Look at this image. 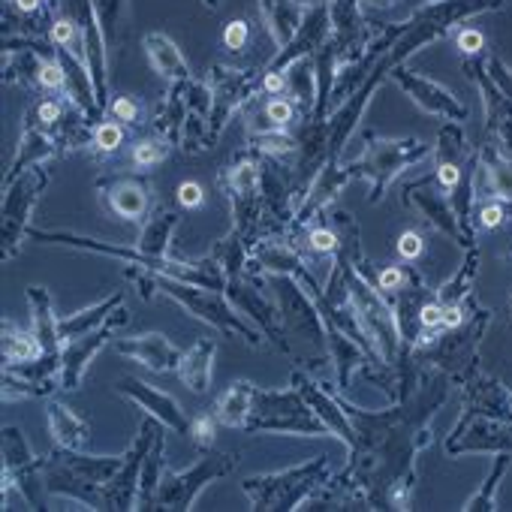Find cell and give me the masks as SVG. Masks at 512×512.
<instances>
[{
    "label": "cell",
    "mask_w": 512,
    "mask_h": 512,
    "mask_svg": "<svg viewBox=\"0 0 512 512\" xmlns=\"http://www.w3.org/2000/svg\"><path fill=\"white\" fill-rule=\"evenodd\" d=\"M124 278L136 287V293L148 302L154 296H166L175 305H181L190 317H196L199 323L211 326L214 332H223L229 338H238L250 347H263V332L253 323H247L244 314L235 311V305L226 299V293L220 290H208V287H196L187 281H175L139 266H124Z\"/></svg>",
    "instance_id": "cell-1"
},
{
    "label": "cell",
    "mask_w": 512,
    "mask_h": 512,
    "mask_svg": "<svg viewBox=\"0 0 512 512\" xmlns=\"http://www.w3.org/2000/svg\"><path fill=\"white\" fill-rule=\"evenodd\" d=\"M124 455H88L85 449H61L43 461L46 491L55 497H67L88 509H103V488L118 473Z\"/></svg>",
    "instance_id": "cell-2"
},
{
    "label": "cell",
    "mask_w": 512,
    "mask_h": 512,
    "mask_svg": "<svg viewBox=\"0 0 512 512\" xmlns=\"http://www.w3.org/2000/svg\"><path fill=\"white\" fill-rule=\"evenodd\" d=\"M329 479H332V461L329 455H317L287 470L250 476L241 482V491L250 500V509H305L308 500Z\"/></svg>",
    "instance_id": "cell-3"
},
{
    "label": "cell",
    "mask_w": 512,
    "mask_h": 512,
    "mask_svg": "<svg viewBox=\"0 0 512 512\" xmlns=\"http://www.w3.org/2000/svg\"><path fill=\"white\" fill-rule=\"evenodd\" d=\"M232 211V229L256 241L266 235V187H263V154L253 148L238 151L217 178Z\"/></svg>",
    "instance_id": "cell-4"
},
{
    "label": "cell",
    "mask_w": 512,
    "mask_h": 512,
    "mask_svg": "<svg viewBox=\"0 0 512 512\" xmlns=\"http://www.w3.org/2000/svg\"><path fill=\"white\" fill-rule=\"evenodd\" d=\"M247 434H302V437H323L329 428L305 401V395L290 389H260L253 392V410L244 425Z\"/></svg>",
    "instance_id": "cell-5"
},
{
    "label": "cell",
    "mask_w": 512,
    "mask_h": 512,
    "mask_svg": "<svg viewBox=\"0 0 512 512\" xmlns=\"http://www.w3.org/2000/svg\"><path fill=\"white\" fill-rule=\"evenodd\" d=\"M428 154H431V145H425L416 136H410V139H386V136L368 133L365 148L350 163V169H353V175L368 178V184H371V202H380L386 196V190L392 187V181L404 169L428 160Z\"/></svg>",
    "instance_id": "cell-6"
},
{
    "label": "cell",
    "mask_w": 512,
    "mask_h": 512,
    "mask_svg": "<svg viewBox=\"0 0 512 512\" xmlns=\"http://www.w3.org/2000/svg\"><path fill=\"white\" fill-rule=\"evenodd\" d=\"M232 467H235V455L232 452H208L205 449V455L199 461H193L190 467H184V470H166L163 473L160 488H157V494L151 500V509H178V512L193 509L199 491L208 482L226 476Z\"/></svg>",
    "instance_id": "cell-7"
},
{
    "label": "cell",
    "mask_w": 512,
    "mask_h": 512,
    "mask_svg": "<svg viewBox=\"0 0 512 512\" xmlns=\"http://www.w3.org/2000/svg\"><path fill=\"white\" fill-rule=\"evenodd\" d=\"M49 184V169L34 166L22 172L16 181L4 184V226H0V241H4V260L19 256L22 244L31 232V217L40 202V193Z\"/></svg>",
    "instance_id": "cell-8"
},
{
    "label": "cell",
    "mask_w": 512,
    "mask_h": 512,
    "mask_svg": "<svg viewBox=\"0 0 512 512\" xmlns=\"http://www.w3.org/2000/svg\"><path fill=\"white\" fill-rule=\"evenodd\" d=\"M208 88L214 94V112H211V145H217L220 133L226 130V124L244 112V106L260 94V76H256V67L250 64H211L208 70Z\"/></svg>",
    "instance_id": "cell-9"
},
{
    "label": "cell",
    "mask_w": 512,
    "mask_h": 512,
    "mask_svg": "<svg viewBox=\"0 0 512 512\" xmlns=\"http://www.w3.org/2000/svg\"><path fill=\"white\" fill-rule=\"evenodd\" d=\"M275 287H278L275 296H278V311H281V323H284L287 338L299 335V338H305L314 347L329 353V326H326V317L317 308L314 296L293 275H278Z\"/></svg>",
    "instance_id": "cell-10"
},
{
    "label": "cell",
    "mask_w": 512,
    "mask_h": 512,
    "mask_svg": "<svg viewBox=\"0 0 512 512\" xmlns=\"http://www.w3.org/2000/svg\"><path fill=\"white\" fill-rule=\"evenodd\" d=\"M226 299L235 305L238 314H244L256 329H260L278 350L290 353V341L281 323V311L278 305L260 290V275H250V272H238L226 278Z\"/></svg>",
    "instance_id": "cell-11"
},
{
    "label": "cell",
    "mask_w": 512,
    "mask_h": 512,
    "mask_svg": "<svg viewBox=\"0 0 512 512\" xmlns=\"http://www.w3.org/2000/svg\"><path fill=\"white\" fill-rule=\"evenodd\" d=\"M404 205L416 208L434 229H440L443 235H449L458 247H476L473 229H467L452 205L449 190L437 181V175L419 178L413 184L404 187Z\"/></svg>",
    "instance_id": "cell-12"
},
{
    "label": "cell",
    "mask_w": 512,
    "mask_h": 512,
    "mask_svg": "<svg viewBox=\"0 0 512 512\" xmlns=\"http://www.w3.org/2000/svg\"><path fill=\"white\" fill-rule=\"evenodd\" d=\"M157 419L145 416L139 425L136 440L130 443V449L124 452V461L118 467V473L106 482L103 488V509H139V479H142V461L151 449L154 431H157Z\"/></svg>",
    "instance_id": "cell-13"
},
{
    "label": "cell",
    "mask_w": 512,
    "mask_h": 512,
    "mask_svg": "<svg viewBox=\"0 0 512 512\" xmlns=\"http://www.w3.org/2000/svg\"><path fill=\"white\" fill-rule=\"evenodd\" d=\"M127 320H130V314H127V308L121 305L103 326H97V329H91V332L73 338V341H64V350H61V374H58V386H61L64 392H73V389L82 386V377H85L91 359H94L109 341H115V332H118Z\"/></svg>",
    "instance_id": "cell-14"
},
{
    "label": "cell",
    "mask_w": 512,
    "mask_h": 512,
    "mask_svg": "<svg viewBox=\"0 0 512 512\" xmlns=\"http://www.w3.org/2000/svg\"><path fill=\"white\" fill-rule=\"evenodd\" d=\"M389 76L398 82V88H401L422 112L437 115V118H443V121H458V124L467 121V106H464L449 88H443L440 82L425 79V76L407 70L404 64H401V67H392Z\"/></svg>",
    "instance_id": "cell-15"
},
{
    "label": "cell",
    "mask_w": 512,
    "mask_h": 512,
    "mask_svg": "<svg viewBox=\"0 0 512 512\" xmlns=\"http://www.w3.org/2000/svg\"><path fill=\"white\" fill-rule=\"evenodd\" d=\"M446 452H509L512 455V422L494 416H461L458 428L446 437Z\"/></svg>",
    "instance_id": "cell-16"
},
{
    "label": "cell",
    "mask_w": 512,
    "mask_h": 512,
    "mask_svg": "<svg viewBox=\"0 0 512 512\" xmlns=\"http://www.w3.org/2000/svg\"><path fill=\"white\" fill-rule=\"evenodd\" d=\"M467 73H470L473 85L482 94V106H485V121H488L491 139L497 142V148L503 154H512V103L491 82V76L485 70V55L467 58Z\"/></svg>",
    "instance_id": "cell-17"
},
{
    "label": "cell",
    "mask_w": 512,
    "mask_h": 512,
    "mask_svg": "<svg viewBox=\"0 0 512 512\" xmlns=\"http://www.w3.org/2000/svg\"><path fill=\"white\" fill-rule=\"evenodd\" d=\"M106 196V205L121 220L139 223L151 214V181L139 175H106L97 181Z\"/></svg>",
    "instance_id": "cell-18"
},
{
    "label": "cell",
    "mask_w": 512,
    "mask_h": 512,
    "mask_svg": "<svg viewBox=\"0 0 512 512\" xmlns=\"http://www.w3.org/2000/svg\"><path fill=\"white\" fill-rule=\"evenodd\" d=\"M115 392L121 398H130L133 404H139L148 416H154L157 422H163L169 431L190 434V419H187V413L181 410V404L172 395H166V392H160V389H154V386H148V383H142L136 377L118 380Z\"/></svg>",
    "instance_id": "cell-19"
},
{
    "label": "cell",
    "mask_w": 512,
    "mask_h": 512,
    "mask_svg": "<svg viewBox=\"0 0 512 512\" xmlns=\"http://www.w3.org/2000/svg\"><path fill=\"white\" fill-rule=\"evenodd\" d=\"M293 386L305 395V401L314 407V413L323 419V425L329 428V434H335V437H341L347 446H353L356 443V428H353V422H350V416H347V410H344V401L341 398H335L329 389H323L311 374H305V371H293Z\"/></svg>",
    "instance_id": "cell-20"
},
{
    "label": "cell",
    "mask_w": 512,
    "mask_h": 512,
    "mask_svg": "<svg viewBox=\"0 0 512 512\" xmlns=\"http://www.w3.org/2000/svg\"><path fill=\"white\" fill-rule=\"evenodd\" d=\"M115 350L154 374H175L181 362V350L160 332H145V335H130V338H115Z\"/></svg>",
    "instance_id": "cell-21"
},
{
    "label": "cell",
    "mask_w": 512,
    "mask_h": 512,
    "mask_svg": "<svg viewBox=\"0 0 512 512\" xmlns=\"http://www.w3.org/2000/svg\"><path fill=\"white\" fill-rule=\"evenodd\" d=\"M58 154H64L61 142H58L46 127H40L37 121L25 118V130H22V139H19V145H16V157H13V163H10V169H7L4 184L16 181L22 172L34 169V166H46V163L55 160Z\"/></svg>",
    "instance_id": "cell-22"
},
{
    "label": "cell",
    "mask_w": 512,
    "mask_h": 512,
    "mask_svg": "<svg viewBox=\"0 0 512 512\" xmlns=\"http://www.w3.org/2000/svg\"><path fill=\"white\" fill-rule=\"evenodd\" d=\"M260 13L278 52H284L296 40L299 28L305 25L308 4H299V0H260Z\"/></svg>",
    "instance_id": "cell-23"
},
{
    "label": "cell",
    "mask_w": 512,
    "mask_h": 512,
    "mask_svg": "<svg viewBox=\"0 0 512 512\" xmlns=\"http://www.w3.org/2000/svg\"><path fill=\"white\" fill-rule=\"evenodd\" d=\"M467 410L464 416H494L512 422V395L491 377H467Z\"/></svg>",
    "instance_id": "cell-24"
},
{
    "label": "cell",
    "mask_w": 512,
    "mask_h": 512,
    "mask_svg": "<svg viewBox=\"0 0 512 512\" xmlns=\"http://www.w3.org/2000/svg\"><path fill=\"white\" fill-rule=\"evenodd\" d=\"M281 73L287 76V97L296 103L299 118L311 121L317 112V55L296 58Z\"/></svg>",
    "instance_id": "cell-25"
},
{
    "label": "cell",
    "mask_w": 512,
    "mask_h": 512,
    "mask_svg": "<svg viewBox=\"0 0 512 512\" xmlns=\"http://www.w3.org/2000/svg\"><path fill=\"white\" fill-rule=\"evenodd\" d=\"M28 305H31V329L37 332L46 356H61L64 338H61V317H55V302L46 287H28Z\"/></svg>",
    "instance_id": "cell-26"
},
{
    "label": "cell",
    "mask_w": 512,
    "mask_h": 512,
    "mask_svg": "<svg viewBox=\"0 0 512 512\" xmlns=\"http://www.w3.org/2000/svg\"><path fill=\"white\" fill-rule=\"evenodd\" d=\"M214 356H217V344L211 338H199L196 344H190L181 353V362H178V371H175L178 380L196 395L208 392L211 374H214Z\"/></svg>",
    "instance_id": "cell-27"
},
{
    "label": "cell",
    "mask_w": 512,
    "mask_h": 512,
    "mask_svg": "<svg viewBox=\"0 0 512 512\" xmlns=\"http://www.w3.org/2000/svg\"><path fill=\"white\" fill-rule=\"evenodd\" d=\"M46 416H49V434H52L55 446H61V449H85L91 443L88 419L79 416L64 401H49Z\"/></svg>",
    "instance_id": "cell-28"
},
{
    "label": "cell",
    "mask_w": 512,
    "mask_h": 512,
    "mask_svg": "<svg viewBox=\"0 0 512 512\" xmlns=\"http://www.w3.org/2000/svg\"><path fill=\"white\" fill-rule=\"evenodd\" d=\"M178 223H181V214L175 208H169V205L151 208V214L145 217V226L139 232L136 247L145 256H172L169 247H172V238H175Z\"/></svg>",
    "instance_id": "cell-29"
},
{
    "label": "cell",
    "mask_w": 512,
    "mask_h": 512,
    "mask_svg": "<svg viewBox=\"0 0 512 512\" xmlns=\"http://www.w3.org/2000/svg\"><path fill=\"white\" fill-rule=\"evenodd\" d=\"M142 46H145V55H148V61H151L154 73H157V76H163L169 85L193 79L190 64L184 61L181 49H178L166 34L154 31V34H148V37L142 40Z\"/></svg>",
    "instance_id": "cell-30"
},
{
    "label": "cell",
    "mask_w": 512,
    "mask_h": 512,
    "mask_svg": "<svg viewBox=\"0 0 512 512\" xmlns=\"http://www.w3.org/2000/svg\"><path fill=\"white\" fill-rule=\"evenodd\" d=\"M253 392L256 386L247 383V380H235L214 404V416L223 428H244L247 419H250V410H253Z\"/></svg>",
    "instance_id": "cell-31"
},
{
    "label": "cell",
    "mask_w": 512,
    "mask_h": 512,
    "mask_svg": "<svg viewBox=\"0 0 512 512\" xmlns=\"http://www.w3.org/2000/svg\"><path fill=\"white\" fill-rule=\"evenodd\" d=\"M124 299H127V293H124V290H115V293L106 296L103 302H97V305H91V308L73 314V317H61V323H58V326H61V338H64V341H73V338H79V335H85V332L103 326V323L124 305Z\"/></svg>",
    "instance_id": "cell-32"
},
{
    "label": "cell",
    "mask_w": 512,
    "mask_h": 512,
    "mask_svg": "<svg viewBox=\"0 0 512 512\" xmlns=\"http://www.w3.org/2000/svg\"><path fill=\"white\" fill-rule=\"evenodd\" d=\"M166 425L160 422L151 440V449L142 461V479H139V509H151V500L160 488V479L166 473Z\"/></svg>",
    "instance_id": "cell-33"
},
{
    "label": "cell",
    "mask_w": 512,
    "mask_h": 512,
    "mask_svg": "<svg viewBox=\"0 0 512 512\" xmlns=\"http://www.w3.org/2000/svg\"><path fill=\"white\" fill-rule=\"evenodd\" d=\"M46 356L34 329H22L13 320H4V365H22Z\"/></svg>",
    "instance_id": "cell-34"
},
{
    "label": "cell",
    "mask_w": 512,
    "mask_h": 512,
    "mask_svg": "<svg viewBox=\"0 0 512 512\" xmlns=\"http://www.w3.org/2000/svg\"><path fill=\"white\" fill-rule=\"evenodd\" d=\"M359 7L371 28H392L413 19L419 0H359Z\"/></svg>",
    "instance_id": "cell-35"
},
{
    "label": "cell",
    "mask_w": 512,
    "mask_h": 512,
    "mask_svg": "<svg viewBox=\"0 0 512 512\" xmlns=\"http://www.w3.org/2000/svg\"><path fill=\"white\" fill-rule=\"evenodd\" d=\"M476 263H479V250L467 247V260L461 263V269L437 290V302L440 305H455V302H467L473 278H476Z\"/></svg>",
    "instance_id": "cell-36"
},
{
    "label": "cell",
    "mask_w": 512,
    "mask_h": 512,
    "mask_svg": "<svg viewBox=\"0 0 512 512\" xmlns=\"http://www.w3.org/2000/svg\"><path fill=\"white\" fill-rule=\"evenodd\" d=\"M172 151V142L157 136V133H148V136H139L130 148V166L136 172H145V169H154L157 163H163Z\"/></svg>",
    "instance_id": "cell-37"
},
{
    "label": "cell",
    "mask_w": 512,
    "mask_h": 512,
    "mask_svg": "<svg viewBox=\"0 0 512 512\" xmlns=\"http://www.w3.org/2000/svg\"><path fill=\"white\" fill-rule=\"evenodd\" d=\"M97 22L106 34V43L115 46L121 37V22H124V10H127V0H91Z\"/></svg>",
    "instance_id": "cell-38"
},
{
    "label": "cell",
    "mask_w": 512,
    "mask_h": 512,
    "mask_svg": "<svg viewBox=\"0 0 512 512\" xmlns=\"http://www.w3.org/2000/svg\"><path fill=\"white\" fill-rule=\"evenodd\" d=\"M509 464H512V455H509V452H497V461H494V467H491V476H488L485 485L464 503V509H494V491H497V485H500V479H503V473H506Z\"/></svg>",
    "instance_id": "cell-39"
},
{
    "label": "cell",
    "mask_w": 512,
    "mask_h": 512,
    "mask_svg": "<svg viewBox=\"0 0 512 512\" xmlns=\"http://www.w3.org/2000/svg\"><path fill=\"white\" fill-rule=\"evenodd\" d=\"M46 395H52V389H46V386L16 374L13 368H4V404L7 401L10 404L13 401H25V398H46Z\"/></svg>",
    "instance_id": "cell-40"
},
{
    "label": "cell",
    "mask_w": 512,
    "mask_h": 512,
    "mask_svg": "<svg viewBox=\"0 0 512 512\" xmlns=\"http://www.w3.org/2000/svg\"><path fill=\"white\" fill-rule=\"evenodd\" d=\"M124 139H127V127H124L121 121H115V118H112V121H100V124H97V130H94V142H91V148H94L97 154L109 157V154L121 151Z\"/></svg>",
    "instance_id": "cell-41"
},
{
    "label": "cell",
    "mask_w": 512,
    "mask_h": 512,
    "mask_svg": "<svg viewBox=\"0 0 512 512\" xmlns=\"http://www.w3.org/2000/svg\"><path fill=\"white\" fill-rule=\"evenodd\" d=\"M250 43H253V28H250V22L235 19V22L226 25V31H223V49H226L229 55L238 58V55L250 52Z\"/></svg>",
    "instance_id": "cell-42"
},
{
    "label": "cell",
    "mask_w": 512,
    "mask_h": 512,
    "mask_svg": "<svg viewBox=\"0 0 512 512\" xmlns=\"http://www.w3.org/2000/svg\"><path fill=\"white\" fill-rule=\"evenodd\" d=\"M305 244L317 256H335L338 247H341V238H338L335 226H311L305 232Z\"/></svg>",
    "instance_id": "cell-43"
},
{
    "label": "cell",
    "mask_w": 512,
    "mask_h": 512,
    "mask_svg": "<svg viewBox=\"0 0 512 512\" xmlns=\"http://www.w3.org/2000/svg\"><path fill=\"white\" fill-rule=\"evenodd\" d=\"M109 112H112V118L115 121H121L127 130H133V127H139L142 124V106L136 103V97H115L112 103H109Z\"/></svg>",
    "instance_id": "cell-44"
},
{
    "label": "cell",
    "mask_w": 512,
    "mask_h": 512,
    "mask_svg": "<svg viewBox=\"0 0 512 512\" xmlns=\"http://www.w3.org/2000/svg\"><path fill=\"white\" fill-rule=\"evenodd\" d=\"M266 112H269L272 124H275V127H284V130H287L293 121H299V109H296V103H293L287 94L269 97V100H266Z\"/></svg>",
    "instance_id": "cell-45"
},
{
    "label": "cell",
    "mask_w": 512,
    "mask_h": 512,
    "mask_svg": "<svg viewBox=\"0 0 512 512\" xmlns=\"http://www.w3.org/2000/svg\"><path fill=\"white\" fill-rule=\"evenodd\" d=\"M217 428H220V422H217L214 413H205V416L190 419V437H193V443H196L199 449H211Z\"/></svg>",
    "instance_id": "cell-46"
},
{
    "label": "cell",
    "mask_w": 512,
    "mask_h": 512,
    "mask_svg": "<svg viewBox=\"0 0 512 512\" xmlns=\"http://www.w3.org/2000/svg\"><path fill=\"white\" fill-rule=\"evenodd\" d=\"M485 70H488L491 82L500 88V94L512 103V70L506 67V61L497 58V55H488V58H485Z\"/></svg>",
    "instance_id": "cell-47"
},
{
    "label": "cell",
    "mask_w": 512,
    "mask_h": 512,
    "mask_svg": "<svg viewBox=\"0 0 512 512\" xmlns=\"http://www.w3.org/2000/svg\"><path fill=\"white\" fill-rule=\"evenodd\" d=\"M175 199L181 208H199L205 202V190L199 181H181L178 190H175Z\"/></svg>",
    "instance_id": "cell-48"
},
{
    "label": "cell",
    "mask_w": 512,
    "mask_h": 512,
    "mask_svg": "<svg viewBox=\"0 0 512 512\" xmlns=\"http://www.w3.org/2000/svg\"><path fill=\"white\" fill-rule=\"evenodd\" d=\"M458 49L464 52V58L482 55V49H485V34L476 31V28H464V31L458 34Z\"/></svg>",
    "instance_id": "cell-49"
},
{
    "label": "cell",
    "mask_w": 512,
    "mask_h": 512,
    "mask_svg": "<svg viewBox=\"0 0 512 512\" xmlns=\"http://www.w3.org/2000/svg\"><path fill=\"white\" fill-rule=\"evenodd\" d=\"M404 284H407V272H404L401 266H389V269H383V272L377 275V287H380L386 296L398 293Z\"/></svg>",
    "instance_id": "cell-50"
},
{
    "label": "cell",
    "mask_w": 512,
    "mask_h": 512,
    "mask_svg": "<svg viewBox=\"0 0 512 512\" xmlns=\"http://www.w3.org/2000/svg\"><path fill=\"white\" fill-rule=\"evenodd\" d=\"M476 217H479V226L482 229H497L500 223H503V217H506V205L503 202H485L479 211H476Z\"/></svg>",
    "instance_id": "cell-51"
},
{
    "label": "cell",
    "mask_w": 512,
    "mask_h": 512,
    "mask_svg": "<svg viewBox=\"0 0 512 512\" xmlns=\"http://www.w3.org/2000/svg\"><path fill=\"white\" fill-rule=\"evenodd\" d=\"M419 329H443V305L425 302L419 308Z\"/></svg>",
    "instance_id": "cell-52"
},
{
    "label": "cell",
    "mask_w": 512,
    "mask_h": 512,
    "mask_svg": "<svg viewBox=\"0 0 512 512\" xmlns=\"http://www.w3.org/2000/svg\"><path fill=\"white\" fill-rule=\"evenodd\" d=\"M422 235L419 232H404L401 238H398V253L404 256V260H419V256H422Z\"/></svg>",
    "instance_id": "cell-53"
},
{
    "label": "cell",
    "mask_w": 512,
    "mask_h": 512,
    "mask_svg": "<svg viewBox=\"0 0 512 512\" xmlns=\"http://www.w3.org/2000/svg\"><path fill=\"white\" fill-rule=\"evenodd\" d=\"M202 4H205L208 10H217V7H220V0H202Z\"/></svg>",
    "instance_id": "cell-54"
},
{
    "label": "cell",
    "mask_w": 512,
    "mask_h": 512,
    "mask_svg": "<svg viewBox=\"0 0 512 512\" xmlns=\"http://www.w3.org/2000/svg\"><path fill=\"white\" fill-rule=\"evenodd\" d=\"M308 4H332V0H308Z\"/></svg>",
    "instance_id": "cell-55"
},
{
    "label": "cell",
    "mask_w": 512,
    "mask_h": 512,
    "mask_svg": "<svg viewBox=\"0 0 512 512\" xmlns=\"http://www.w3.org/2000/svg\"><path fill=\"white\" fill-rule=\"evenodd\" d=\"M509 214H512V205H509Z\"/></svg>",
    "instance_id": "cell-56"
}]
</instances>
